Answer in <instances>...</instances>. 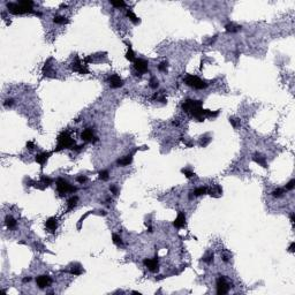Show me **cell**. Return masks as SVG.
Segmentation results:
<instances>
[{"label":"cell","instance_id":"6da1fadb","mask_svg":"<svg viewBox=\"0 0 295 295\" xmlns=\"http://www.w3.org/2000/svg\"><path fill=\"white\" fill-rule=\"evenodd\" d=\"M8 12L17 15V14H27V13H35L34 10V2L30 0H22L18 2H8L7 3Z\"/></svg>","mask_w":295,"mask_h":295},{"label":"cell","instance_id":"7a4b0ae2","mask_svg":"<svg viewBox=\"0 0 295 295\" xmlns=\"http://www.w3.org/2000/svg\"><path fill=\"white\" fill-rule=\"evenodd\" d=\"M57 141H58V144H57V148L54 150L55 152L61 151L64 149H73L76 145L74 138H72V136H70V134L68 131L60 133V135L58 136Z\"/></svg>","mask_w":295,"mask_h":295},{"label":"cell","instance_id":"3957f363","mask_svg":"<svg viewBox=\"0 0 295 295\" xmlns=\"http://www.w3.org/2000/svg\"><path fill=\"white\" fill-rule=\"evenodd\" d=\"M185 83L188 87H192L197 90H203V89L207 88V86H209L205 81L201 80L198 76H195V75H187L185 79Z\"/></svg>","mask_w":295,"mask_h":295},{"label":"cell","instance_id":"277c9868","mask_svg":"<svg viewBox=\"0 0 295 295\" xmlns=\"http://www.w3.org/2000/svg\"><path fill=\"white\" fill-rule=\"evenodd\" d=\"M55 185H57V190H58V193H59L61 196H62V195H66L67 193H75V192L77 190L76 187L72 186L68 181H66V180L62 179V178H59V179L57 180Z\"/></svg>","mask_w":295,"mask_h":295},{"label":"cell","instance_id":"5b68a950","mask_svg":"<svg viewBox=\"0 0 295 295\" xmlns=\"http://www.w3.org/2000/svg\"><path fill=\"white\" fill-rule=\"evenodd\" d=\"M232 287V285L229 283H227L226 278L224 276H219L217 279V294L218 295H224L227 294L229 288Z\"/></svg>","mask_w":295,"mask_h":295},{"label":"cell","instance_id":"8992f818","mask_svg":"<svg viewBox=\"0 0 295 295\" xmlns=\"http://www.w3.org/2000/svg\"><path fill=\"white\" fill-rule=\"evenodd\" d=\"M36 284L37 286L40 288V290H44V288H47L52 285V278L46 276V274H43V276H39L36 278Z\"/></svg>","mask_w":295,"mask_h":295},{"label":"cell","instance_id":"52a82bcc","mask_svg":"<svg viewBox=\"0 0 295 295\" xmlns=\"http://www.w3.org/2000/svg\"><path fill=\"white\" fill-rule=\"evenodd\" d=\"M72 69H73L74 72H77L79 74H82V75L89 74L88 68H87L84 65H82V62H81V60H80L79 57H76V58H75V61L72 64Z\"/></svg>","mask_w":295,"mask_h":295},{"label":"cell","instance_id":"ba28073f","mask_svg":"<svg viewBox=\"0 0 295 295\" xmlns=\"http://www.w3.org/2000/svg\"><path fill=\"white\" fill-rule=\"evenodd\" d=\"M148 65H149L148 61L144 59H135V61H134V67H135L136 72L140 73V75L148 72Z\"/></svg>","mask_w":295,"mask_h":295},{"label":"cell","instance_id":"9c48e42d","mask_svg":"<svg viewBox=\"0 0 295 295\" xmlns=\"http://www.w3.org/2000/svg\"><path fill=\"white\" fill-rule=\"evenodd\" d=\"M143 264L149 269V271L151 272H157L159 270V263H158V256H156L155 258H151V259H144L143 261Z\"/></svg>","mask_w":295,"mask_h":295},{"label":"cell","instance_id":"30bf717a","mask_svg":"<svg viewBox=\"0 0 295 295\" xmlns=\"http://www.w3.org/2000/svg\"><path fill=\"white\" fill-rule=\"evenodd\" d=\"M107 81H108L110 87L113 88V89H118V88H121V87L123 86V80H122L119 75H116V74L111 75V76L108 77Z\"/></svg>","mask_w":295,"mask_h":295},{"label":"cell","instance_id":"8fae6325","mask_svg":"<svg viewBox=\"0 0 295 295\" xmlns=\"http://www.w3.org/2000/svg\"><path fill=\"white\" fill-rule=\"evenodd\" d=\"M81 138H82V141H84V142H97V141H98V137L95 136L92 128H87V129H84L83 133L81 134Z\"/></svg>","mask_w":295,"mask_h":295},{"label":"cell","instance_id":"7c38bea8","mask_svg":"<svg viewBox=\"0 0 295 295\" xmlns=\"http://www.w3.org/2000/svg\"><path fill=\"white\" fill-rule=\"evenodd\" d=\"M51 155H52L51 152H40V153H37V155L35 156V160H36L42 167H44V165L46 164V162H47V159H49V157H50Z\"/></svg>","mask_w":295,"mask_h":295},{"label":"cell","instance_id":"4fadbf2b","mask_svg":"<svg viewBox=\"0 0 295 295\" xmlns=\"http://www.w3.org/2000/svg\"><path fill=\"white\" fill-rule=\"evenodd\" d=\"M52 61V59H50L43 67V75L46 77H55V72L52 69V65H50V62Z\"/></svg>","mask_w":295,"mask_h":295},{"label":"cell","instance_id":"5bb4252c","mask_svg":"<svg viewBox=\"0 0 295 295\" xmlns=\"http://www.w3.org/2000/svg\"><path fill=\"white\" fill-rule=\"evenodd\" d=\"M173 225H174L177 228H181V227H183V226L186 225V214H185V212L180 211V212L178 213V217H177L175 220L173 221Z\"/></svg>","mask_w":295,"mask_h":295},{"label":"cell","instance_id":"9a60e30c","mask_svg":"<svg viewBox=\"0 0 295 295\" xmlns=\"http://www.w3.org/2000/svg\"><path fill=\"white\" fill-rule=\"evenodd\" d=\"M45 226L50 232H55L58 228V220L55 217H51L45 221Z\"/></svg>","mask_w":295,"mask_h":295},{"label":"cell","instance_id":"2e32d148","mask_svg":"<svg viewBox=\"0 0 295 295\" xmlns=\"http://www.w3.org/2000/svg\"><path fill=\"white\" fill-rule=\"evenodd\" d=\"M253 160H254L256 164H258V165H261L262 167H264V168L268 167L266 159H265V157H264L263 155H261V153H255L254 157H253Z\"/></svg>","mask_w":295,"mask_h":295},{"label":"cell","instance_id":"e0dca14e","mask_svg":"<svg viewBox=\"0 0 295 295\" xmlns=\"http://www.w3.org/2000/svg\"><path fill=\"white\" fill-rule=\"evenodd\" d=\"M134 153H135V151H133V152H131L130 155H128V156H125L122 159H119V160L116 162V163H118V165H120V166H127V165L131 164Z\"/></svg>","mask_w":295,"mask_h":295},{"label":"cell","instance_id":"ac0fdd59","mask_svg":"<svg viewBox=\"0 0 295 295\" xmlns=\"http://www.w3.org/2000/svg\"><path fill=\"white\" fill-rule=\"evenodd\" d=\"M241 25H235L234 23H229V24H226L225 25V30L227 32H231V34H234V32H238L241 30Z\"/></svg>","mask_w":295,"mask_h":295},{"label":"cell","instance_id":"d6986e66","mask_svg":"<svg viewBox=\"0 0 295 295\" xmlns=\"http://www.w3.org/2000/svg\"><path fill=\"white\" fill-rule=\"evenodd\" d=\"M5 224H6V226H7L9 229H13V228L16 227V220H15L12 216H7V217L5 218Z\"/></svg>","mask_w":295,"mask_h":295},{"label":"cell","instance_id":"ffe728a7","mask_svg":"<svg viewBox=\"0 0 295 295\" xmlns=\"http://www.w3.org/2000/svg\"><path fill=\"white\" fill-rule=\"evenodd\" d=\"M77 201H79L77 196H72V197H70V198L68 199V202H67V210H68V211L73 210V209L76 206V204H77Z\"/></svg>","mask_w":295,"mask_h":295},{"label":"cell","instance_id":"44dd1931","mask_svg":"<svg viewBox=\"0 0 295 295\" xmlns=\"http://www.w3.org/2000/svg\"><path fill=\"white\" fill-rule=\"evenodd\" d=\"M127 46H128V51H127V53H126V59L127 60H129V61H135V53H134V51H133V49H131V45L130 44H127Z\"/></svg>","mask_w":295,"mask_h":295},{"label":"cell","instance_id":"7402d4cb","mask_svg":"<svg viewBox=\"0 0 295 295\" xmlns=\"http://www.w3.org/2000/svg\"><path fill=\"white\" fill-rule=\"evenodd\" d=\"M126 15H127V17H129V20L131 21V22H134V23H140V18L135 15V13L133 12V10H130V9H127V12H126Z\"/></svg>","mask_w":295,"mask_h":295},{"label":"cell","instance_id":"603a6c76","mask_svg":"<svg viewBox=\"0 0 295 295\" xmlns=\"http://www.w3.org/2000/svg\"><path fill=\"white\" fill-rule=\"evenodd\" d=\"M53 22H54V23H57V24H66V23H68V22H69V20H68V18H66L65 16H60V15H58V16H54V17H53Z\"/></svg>","mask_w":295,"mask_h":295},{"label":"cell","instance_id":"cb8c5ba5","mask_svg":"<svg viewBox=\"0 0 295 295\" xmlns=\"http://www.w3.org/2000/svg\"><path fill=\"white\" fill-rule=\"evenodd\" d=\"M207 193V188L206 187H199V188H196L194 192H192V194L194 196H202V195H205Z\"/></svg>","mask_w":295,"mask_h":295},{"label":"cell","instance_id":"d4e9b609","mask_svg":"<svg viewBox=\"0 0 295 295\" xmlns=\"http://www.w3.org/2000/svg\"><path fill=\"white\" fill-rule=\"evenodd\" d=\"M112 240H113V243L116 244V246H122L123 244V241H122L121 236L118 235V234H113L112 235Z\"/></svg>","mask_w":295,"mask_h":295},{"label":"cell","instance_id":"484cf974","mask_svg":"<svg viewBox=\"0 0 295 295\" xmlns=\"http://www.w3.org/2000/svg\"><path fill=\"white\" fill-rule=\"evenodd\" d=\"M84 271H83V269L80 266V265H77V268H73L70 271H69V273L70 274H74V276H80V274H82Z\"/></svg>","mask_w":295,"mask_h":295},{"label":"cell","instance_id":"4316f807","mask_svg":"<svg viewBox=\"0 0 295 295\" xmlns=\"http://www.w3.org/2000/svg\"><path fill=\"white\" fill-rule=\"evenodd\" d=\"M110 3H111L112 6H114V7H116V8H120V7H125V6H126V2L122 1V0H116V1L111 0Z\"/></svg>","mask_w":295,"mask_h":295},{"label":"cell","instance_id":"83f0119b","mask_svg":"<svg viewBox=\"0 0 295 295\" xmlns=\"http://www.w3.org/2000/svg\"><path fill=\"white\" fill-rule=\"evenodd\" d=\"M98 177L100 180L106 181V180H108V178H110V173H108V171H100L98 173Z\"/></svg>","mask_w":295,"mask_h":295},{"label":"cell","instance_id":"f1b7e54d","mask_svg":"<svg viewBox=\"0 0 295 295\" xmlns=\"http://www.w3.org/2000/svg\"><path fill=\"white\" fill-rule=\"evenodd\" d=\"M40 182L44 183L45 187H47V186H50V185L52 183V179H50V178H47V177H45V175H42V177H40Z\"/></svg>","mask_w":295,"mask_h":295},{"label":"cell","instance_id":"f546056e","mask_svg":"<svg viewBox=\"0 0 295 295\" xmlns=\"http://www.w3.org/2000/svg\"><path fill=\"white\" fill-rule=\"evenodd\" d=\"M284 194H285V189H283V188H278V189L272 192V196L273 197H281Z\"/></svg>","mask_w":295,"mask_h":295},{"label":"cell","instance_id":"4dcf8cb0","mask_svg":"<svg viewBox=\"0 0 295 295\" xmlns=\"http://www.w3.org/2000/svg\"><path fill=\"white\" fill-rule=\"evenodd\" d=\"M150 88H152V89H157L158 87H159V81L156 79V77H151V80H150Z\"/></svg>","mask_w":295,"mask_h":295},{"label":"cell","instance_id":"1f68e13d","mask_svg":"<svg viewBox=\"0 0 295 295\" xmlns=\"http://www.w3.org/2000/svg\"><path fill=\"white\" fill-rule=\"evenodd\" d=\"M229 122H231V125H232L234 128H238V127H240V125H241L240 119H238V118H229Z\"/></svg>","mask_w":295,"mask_h":295},{"label":"cell","instance_id":"d6a6232c","mask_svg":"<svg viewBox=\"0 0 295 295\" xmlns=\"http://www.w3.org/2000/svg\"><path fill=\"white\" fill-rule=\"evenodd\" d=\"M167 67H168V64H167L166 61H164V62L159 64L158 70H159V72H163V73H166V72H167Z\"/></svg>","mask_w":295,"mask_h":295},{"label":"cell","instance_id":"836d02e7","mask_svg":"<svg viewBox=\"0 0 295 295\" xmlns=\"http://www.w3.org/2000/svg\"><path fill=\"white\" fill-rule=\"evenodd\" d=\"M181 172H182V174H185V175H186V178H188V179H190V178L195 177V173H194V172H192V171H189V170H187V168H182V170H181Z\"/></svg>","mask_w":295,"mask_h":295},{"label":"cell","instance_id":"e575fe53","mask_svg":"<svg viewBox=\"0 0 295 295\" xmlns=\"http://www.w3.org/2000/svg\"><path fill=\"white\" fill-rule=\"evenodd\" d=\"M203 261H204L206 264L212 263V262H213V254H209L207 256H205V257L203 258Z\"/></svg>","mask_w":295,"mask_h":295},{"label":"cell","instance_id":"d590c367","mask_svg":"<svg viewBox=\"0 0 295 295\" xmlns=\"http://www.w3.org/2000/svg\"><path fill=\"white\" fill-rule=\"evenodd\" d=\"M294 187H295V180H294V179H292V180H291V181H290V182L286 185L285 189H286V190H292Z\"/></svg>","mask_w":295,"mask_h":295},{"label":"cell","instance_id":"8d00e7d4","mask_svg":"<svg viewBox=\"0 0 295 295\" xmlns=\"http://www.w3.org/2000/svg\"><path fill=\"white\" fill-rule=\"evenodd\" d=\"M89 213H90V211H89V212H87L84 216H82V217H81V219H80V221H79V224H77V229H79V231L81 229V227H82V222H83V220H84V219L89 216Z\"/></svg>","mask_w":295,"mask_h":295},{"label":"cell","instance_id":"74e56055","mask_svg":"<svg viewBox=\"0 0 295 295\" xmlns=\"http://www.w3.org/2000/svg\"><path fill=\"white\" fill-rule=\"evenodd\" d=\"M76 180H77V182H80V183H84V182L88 181V178H87L86 175H80V177L76 178Z\"/></svg>","mask_w":295,"mask_h":295},{"label":"cell","instance_id":"f35d334b","mask_svg":"<svg viewBox=\"0 0 295 295\" xmlns=\"http://www.w3.org/2000/svg\"><path fill=\"white\" fill-rule=\"evenodd\" d=\"M110 190H111V193L114 194V195L118 194V188H116V186H114V185H111V186H110Z\"/></svg>","mask_w":295,"mask_h":295},{"label":"cell","instance_id":"ab89813d","mask_svg":"<svg viewBox=\"0 0 295 295\" xmlns=\"http://www.w3.org/2000/svg\"><path fill=\"white\" fill-rule=\"evenodd\" d=\"M13 104H14V100H13L12 98L6 99V100H5V103H3V105H5V106H12Z\"/></svg>","mask_w":295,"mask_h":295},{"label":"cell","instance_id":"60d3db41","mask_svg":"<svg viewBox=\"0 0 295 295\" xmlns=\"http://www.w3.org/2000/svg\"><path fill=\"white\" fill-rule=\"evenodd\" d=\"M83 148H84V144H81V145H75V146L73 148V150H74V151H77V152H79V151H81V150H82Z\"/></svg>","mask_w":295,"mask_h":295},{"label":"cell","instance_id":"b9f144b4","mask_svg":"<svg viewBox=\"0 0 295 295\" xmlns=\"http://www.w3.org/2000/svg\"><path fill=\"white\" fill-rule=\"evenodd\" d=\"M27 148L29 149V150H32L34 148H35V144H34V142H31V141H29L28 143H27Z\"/></svg>","mask_w":295,"mask_h":295},{"label":"cell","instance_id":"7bdbcfd3","mask_svg":"<svg viewBox=\"0 0 295 295\" xmlns=\"http://www.w3.org/2000/svg\"><path fill=\"white\" fill-rule=\"evenodd\" d=\"M288 250H290L291 253H294L295 251V242H292V243H291V246H290Z\"/></svg>","mask_w":295,"mask_h":295},{"label":"cell","instance_id":"ee69618b","mask_svg":"<svg viewBox=\"0 0 295 295\" xmlns=\"http://www.w3.org/2000/svg\"><path fill=\"white\" fill-rule=\"evenodd\" d=\"M31 281V277H25L23 279V283H30Z\"/></svg>","mask_w":295,"mask_h":295},{"label":"cell","instance_id":"f6af8a7d","mask_svg":"<svg viewBox=\"0 0 295 295\" xmlns=\"http://www.w3.org/2000/svg\"><path fill=\"white\" fill-rule=\"evenodd\" d=\"M291 222L294 225V222H295V216H294V213H292L291 214Z\"/></svg>","mask_w":295,"mask_h":295},{"label":"cell","instance_id":"bcb514c9","mask_svg":"<svg viewBox=\"0 0 295 295\" xmlns=\"http://www.w3.org/2000/svg\"><path fill=\"white\" fill-rule=\"evenodd\" d=\"M222 261H224V262H228V257H227L226 255H224V256H222Z\"/></svg>","mask_w":295,"mask_h":295},{"label":"cell","instance_id":"7dc6e473","mask_svg":"<svg viewBox=\"0 0 295 295\" xmlns=\"http://www.w3.org/2000/svg\"><path fill=\"white\" fill-rule=\"evenodd\" d=\"M173 125H174V126H179V122H178V121H173Z\"/></svg>","mask_w":295,"mask_h":295},{"label":"cell","instance_id":"c3c4849f","mask_svg":"<svg viewBox=\"0 0 295 295\" xmlns=\"http://www.w3.org/2000/svg\"><path fill=\"white\" fill-rule=\"evenodd\" d=\"M60 7H61V8H64V7H67V5H65V3H62V5H61V6H60Z\"/></svg>","mask_w":295,"mask_h":295}]
</instances>
